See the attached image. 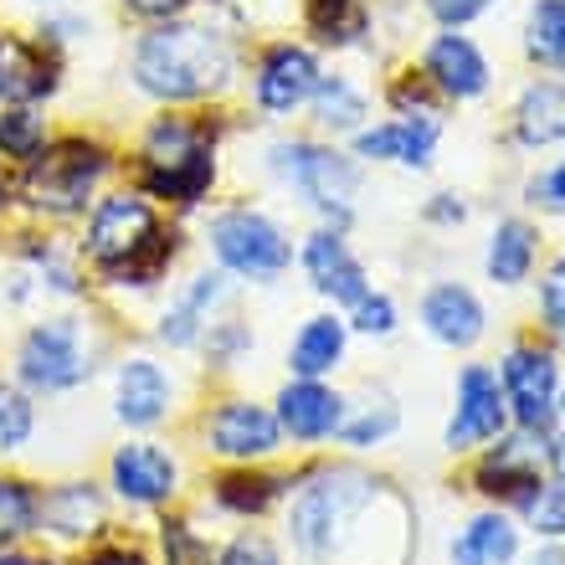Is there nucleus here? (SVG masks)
<instances>
[{
	"label": "nucleus",
	"instance_id": "nucleus-1",
	"mask_svg": "<svg viewBox=\"0 0 565 565\" xmlns=\"http://www.w3.org/2000/svg\"><path fill=\"white\" fill-rule=\"evenodd\" d=\"M232 42L216 26L195 21H160L135 46V83L160 104H195L232 83Z\"/></svg>",
	"mask_w": 565,
	"mask_h": 565
},
{
	"label": "nucleus",
	"instance_id": "nucleus-2",
	"mask_svg": "<svg viewBox=\"0 0 565 565\" xmlns=\"http://www.w3.org/2000/svg\"><path fill=\"white\" fill-rule=\"evenodd\" d=\"M88 257L98 263L108 282H119V288H149V282H160V273L175 263V237L160 226L154 206H149L145 195H108L98 201L88 222Z\"/></svg>",
	"mask_w": 565,
	"mask_h": 565
},
{
	"label": "nucleus",
	"instance_id": "nucleus-3",
	"mask_svg": "<svg viewBox=\"0 0 565 565\" xmlns=\"http://www.w3.org/2000/svg\"><path fill=\"white\" fill-rule=\"evenodd\" d=\"M139 180L160 201L195 206L216 180V129L191 119H160L139 149Z\"/></svg>",
	"mask_w": 565,
	"mask_h": 565
},
{
	"label": "nucleus",
	"instance_id": "nucleus-4",
	"mask_svg": "<svg viewBox=\"0 0 565 565\" xmlns=\"http://www.w3.org/2000/svg\"><path fill=\"white\" fill-rule=\"evenodd\" d=\"M104 175H108L104 145H93V139H62V145H46L42 154L26 164L21 195H26V206L42 211V216H77V211H88V201Z\"/></svg>",
	"mask_w": 565,
	"mask_h": 565
},
{
	"label": "nucleus",
	"instance_id": "nucleus-5",
	"mask_svg": "<svg viewBox=\"0 0 565 565\" xmlns=\"http://www.w3.org/2000/svg\"><path fill=\"white\" fill-rule=\"evenodd\" d=\"M371 499H375V483L365 473H355V468H329V473L309 478V483L298 489L294 509H288V530H294V540L309 555H329Z\"/></svg>",
	"mask_w": 565,
	"mask_h": 565
},
{
	"label": "nucleus",
	"instance_id": "nucleus-6",
	"mask_svg": "<svg viewBox=\"0 0 565 565\" xmlns=\"http://www.w3.org/2000/svg\"><path fill=\"white\" fill-rule=\"evenodd\" d=\"M273 164H278V175L288 180L313 211H324L329 222H350L360 175L344 154H334V149H324V145H309V139H294V145L273 149Z\"/></svg>",
	"mask_w": 565,
	"mask_h": 565
},
{
	"label": "nucleus",
	"instance_id": "nucleus-7",
	"mask_svg": "<svg viewBox=\"0 0 565 565\" xmlns=\"http://www.w3.org/2000/svg\"><path fill=\"white\" fill-rule=\"evenodd\" d=\"M15 371L31 391H73L88 381V344H83V324L77 319H46L21 340Z\"/></svg>",
	"mask_w": 565,
	"mask_h": 565
},
{
	"label": "nucleus",
	"instance_id": "nucleus-8",
	"mask_svg": "<svg viewBox=\"0 0 565 565\" xmlns=\"http://www.w3.org/2000/svg\"><path fill=\"white\" fill-rule=\"evenodd\" d=\"M211 247L242 278H278L288 268V257H294L288 237H282L268 216H257V211H226V216H216L211 222Z\"/></svg>",
	"mask_w": 565,
	"mask_h": 565
},
{
	"label": "nucleus",
	"instance_id": "nucleus-9",
	"mask_svg": "<svg viewBox=\"0 0 565 565\" xmlns=\"http://www.w3.org/2000/svg\"><path fill=\"white\" fill-rule=\"evenodd\" d=\"M504 406H514L524 431H545L555 422V360L545 350H509L504 355Z\"/></svg>",
	"mask_w": 565,
	"mask_h": 565
},
{
	"label": "nucleus",
	"instance_id": "nucleus-10",
	"mask_svg": "<svg viewBox=\"0 0 565 565\" xmlns=\"http://www.w3.org/2000/svg\"><path fill=\"white\" fill-rule=\"evenodd\" d=\"M278 417L268 406H253V402H226L211 412L206 422V443L211 452L222 458H237V462H253V458H268L278 447Z\"/></svg>",
	"mask_w": 565,
	"mask_h": 565
},
{
	"label": "nucleus",
	"instance_id": "nucleus-11",
	"mask_svg": "<svg viewBox=\"0 0 565 565\" xmlns=\"http://www.w3.org/2000/svg\"><path fill=\"white\" fill-rule=\"evenodd\" d=\"M319 88V62H313L309 46L278 42L263 52V67H257V104L268 114H294L298 104H309V93Z\"/></svg>",
	"mask_w": 565,
	"mask_h": 565
},
{
	"label": "nucleus",
	"instance_id": "nucleus-12",
	"mask_svg": "<svg viewBox=\"0 0 565 565\" xmlns=\"http://www.w3.org/2000/svg\"><path fill=\"white\" fill-rule=\"evenodd\" d=\"M504 431V391L483 365H468L458 381V417L447 427V447H473Z\"/></svg>",
	"mask_w": 565,
	"mask_h": 565
},
{
	"label": "nucleus",
	"instance_id": "nucleus-13",
	"mask_svg": "<svg viewBox=\"0 0 565 565\" xmlns=\"http://www.w3.org/2000/svg\"><path fill=\"white\" fill-rule=\"evenodd\" d=\"M46 93H57V57L46 42L0 36V104H36Z\"/></svg>",
	"mask_w": 565,
	"mask_h": 565
},
{
	"label": "nucleus",
	"instance_id": "nucleus-14",
	"mask_svg": "<svg viewBox=\"0 0 565 565\" xmlns=\"http://www.w3.org/2000/svg\"><path fill=\"white\" fill-rule=\"evenodd\" d=\"M175 458L154 443H129L114 452V489L129 499V504H164L175 493Z\"/></svg>",
	"mask_w": 565,
	"mask_h": 565
},
{
	"label": "nucleus",
	"instance_id": "nucleus-15",
	"mask_svg": "<svg viewBox=\"0 0 565 565\" xmlns=\"http://www.w3.org/2000/svg\"><path fill=\"white\" fill-rule=\"evenodd\" d=\"M540 452L530 437H514V443H499V452H489L483 458V468H478V483H483V493L489 499H509V504H530L540 493Z\"/></svg>",
	"mask_w": 565,
	"mask_h": 565
},
{
	"label": "nucleus",
	"instance_id": "nucleus-16",
	"mask_svg": "<svg viewBox=\"0 0 565 565\" xmlns=\"http://www.w3.org/2000/svg\"><path fill=\"white\" fill-rule=\"evenodd\" d=\"M427 83L443 88L447 98H478L489 88V62H483V52L468 36L447 31V36H437L427 46Z\"/></svg>",
	"mask_w": 565,
	"mask_h": 565
},
{
	"label": "nucleus",
	"instance_id": "nucleus-17",
	"mask_svg": "<svg viewBox=\"0 0 565 565\" xmlns=\"http://www.w3.org/2000/svg\"><path fill=\"white\" fill-rule=\"evenodd\" d=\"M278 427L294 431L298 443L334 437V431L344 427V402L334 391L319 386V381H294V386L278 396Z\"/></svg>",
	"mask_w": 565,
	"mask_h": 565
},
{
	"label": "nucleus",
	"instance_id": "nucleus-18",
	"mask_svg": "<svg viewBox=\"0 0 565 565\" xmlns=\"http://www.w3.org/2000/svg\"><path fill=\"white\" fill-rule=\"evenodd\" d=\"M303 268H309L313 288L324 298H334V303H360V298L371 294L360 263L350 257V247H344L334 232H313L309 247H303Z\"/></svg>",
	"mask_w": 565,
	"mask_h": 565
},
{
	"label": "nucleus",
	"instance_id": "nucleus-19",
	"mask_svg": "<svg viewBox=\"0 0 565 565\" xmlns=\"http://www.w3.org/2000/svg\"><path fill=\"white\" fill-rule=\"evenodd\" d=\"M422 324L443 344H452V350H468V344L483 340V303L468 288H458V282H437L422 298Z\"/></svg>",
	"mask_w": 565,
	"mask_h": 565
},
{
	"label": "nucleus",
	"instance_id": "nucleus-20",
	"mask_svg": "<svg viewBox=\"0 0 565 565\" xmlns=\"http://www.w3.org/2000/svg\"><path fill=\"white\" fill-rule=\"evenodd\" d=\"M36 524H46L57 540H83V535H98L104 524V499L93 483H62L52 489L36 504Z\"/></svg>",
	"mask_w": 565,
	"mask_h": 565
},
{
	"label": "nucleus",
	"instance_id": "nucleus-21",
	"mask_svg": "<svg viewBox=\"0 0 565 565\" xmlns=\"http://www.w3.org/2000/svg\"><path fill=\"white\" fill-rule=\"evenodd\" d=\"M431 145H437V124L431 119H402V124H381V129H365L355 139V149L365 160H396V164H431Z\"/></svg>",
	"mask_w": 565,
	"mask_h": 565
},
{
	"label": "nucleus",
	"instance_id": "nucleus-22",
	"mask_svg": "<svg viewBox=\"0 0 565 565\" xmlns=\"http://www.w3.org/2000/svg\"><path fill=\"white\" fill-rule=\"evenodd\" d=\"M170 412V381L154 360H129L119 371V422L129 427H154Z\"/></svg>",
	"mask_w": 565,
	"mask_h": 565
},
{
	"label": "nucleus",
	"instance_id": "nucleus-23",
	"mask_svg": "<svg viewBox=\"0 0 565 565\" xmlns=\"http://www.w3.org/2000/svg\"><path fill=\"white\" fill-rule=\"evenodd\" d=\"M226 294V278H216V273H206V278H195L185 294L164 309L160 319V340L175 344V350H185V344L201 340V329H206V309L216 303V298Z\"/></svg>",
	"mask_w": 565,
	"mask_h": 565
},
{
	"label": "nucleus",
	"instance_id": "nucleus-24",
	"mask_svg": "<svg viewBox=\"0 0 565 565\" xmlns=\"http://www.w3.org/2000/svg\"><path fill=\"white\" fill-rule=\"evenodd\" d=\"M514 129H520V145L540 149L565 139V83H535V88L520 98V114H514Z\"/></svg>",
	"mask_w": 565,
	"mask_h": 565
},
{
	"label": "nucleus",
	"instance_id": "nucleus-25",
	"mask_svg": "<svg viewBox=\"0 0 565 565\" xmlns=\"http://www.w3.org/2000/svg\"><path fill=\"white\" fill-rule=\"evenodd\" d=\"M340 355H344V324L340 319H329V313H319V319H309L303 334L294 340L288 365H294L298 381H319V375H329L334 365H340Z\"/></svg>",
	"mask_w": 565,
	"mask_h": 565
},
{
	"label": "nucleus",
	"instance_id": "nucleus-26",
	"mask_svg": "<svg viewBox=\"0 0 565 565\" xmlns=\"http://www.w3.org/2000/svg\"><path fill=\"white\" fill-rule=\"evenodd\" d=\"M514 551H520L514 524H509L504 514H478V520L462 530L458 545H452V561L458 565H504V561H514Z\"/></svg>",
	"mask_w": 565,
	"mask_h": 565
},
{
	"label": "nucleus",
	"instance_id": "nucleus-27",
	"mask_svg": "<svg viewBox=\"0 0 565 565\" xmlns=\"http://www.w3.org/2000/svg\"><path fill=\"white\" fill-rule=\"evenodd\" d=\"M303 21L324 46H355L371 26L365 0H303Z\"/></svg>",
	"mask_w": 565,
	"mask_h": 565
},
{
	"label": "nucleus",
	"instance_id": "nucleus-28",
	"mask_svg": "<svg viewBox=\"0 0 565 565\" xmlns=\"http://www.w3.org/2000/svg\"><path fill=\"white\" fill-rule=\"evenodd\" d=\"M535 268V232L530 222H499L489 242V278L493 282H524Z\"/></svg>",
	"mask_w": 565,
	"mask_h": 565
},
{
	"label": "nucleus",
	"instance_id": "nucleus-29",
	"mask_svg": "<svg viewBox=\"0 0 565 565\" xmlns=\"http://www.w3.org/2000/svg\"><path fill=\"white\" fill-rule=\"evenodd\" d=\"M524 46L545 67H565V0H535L524 15Z\"/></svg>",
	"mask_w": 565,
	"mask_h": 565
},
{
	"label": "nucleus",
	"instance_id": "nucleus-30",
	"mask_svg": "<svg viewBox=\"0 0 565 565\" xmlns=\"http://www.w3.org/2000/svg\"><path fill=\"white\" fill-rule=\"evenodd\" d=\"M309 98H313V119L324 124V129H355L365 119V98L344 77H319V88Z\"/></svg>",
	"mask_w": 565,
	"mask_h": 565
},
{
	"label": "nucleus",
	"instance_id": "nucleus-31",
	"mask_svg": "<svg viewBox=\"0 0 565 565\" xmlns=\"http://www.w3.org/2000/svg\"><path fill=\"white\" fill-rule=\"evenodd\" d=\"M46 149V124L31 108H6L0 114V154L15 164H31Z\"/></svg>",
	"mask_w": 565,
	"mask_h": 565
},
{
	"label": "nucleus",
	"instance_id": "nucleus-32",
	"mask_svg": "<svg viewBox=\"0 0 565 565\" xmlns=\"http://www.w3.org/2000/svg\"><path fill=\"white\" fill-rule=\"evenodd\" d=\"M278 493H282V483L278 478H263V473H226L222 483H216V499H222V509H232V514H263Z\"/></svg>",
	"mask_w": 565,
	"mask_h": 565
},
{
	"label": "nucleus",
	"instance_id": "nucleus-33",
	"mask_svg": "<svg viewBox=\"0 0 565 565\" xmlns=\"http://www.w3.org/2000/svg\"><path fill=\"white\" fill-rule=\"evenodd\" d=\"M36 530V493L21 478H0V545Z\"/></svg>",
	"mask_w": 565,
	"mask_h": 565
},
{
	"label": "nucleus",
	"instance_id": "nucleus-34",
	"mask_svg": "<svg viewBox=\"0 0 565 565\" xmlns=\"http://www.w3.org/2000/svg\"><path fill=\"white\" fill-rule=\"evenodd\" d=\"M31 427H36V417H31L26 391L0 381V458H6V452H21L26 437H31Z\"/></svg>",
	"mask_w": 565,
	"mask_h": 565
},
{
	"label": "nucleus",
	"instance_id": "nucleus-35",
	"mask_svg": "<svg viewBox=\"0 0 565 565\" xmlns=\"http://www.w3.org/2000/svg\"><path fill=\"white\" fill-rule=\"evenodd\" d=\"M540 535H565V483H540V493L524 504Z\"/></svg>",
	"mask_w": 565,
	"mask_h": 565
},
{
	"label": "nucleus",
	"instance_id": "nucleus-36",
	"mask_svg": "<svg viewBox=\"0 0 565 565\" xmlns=\"http://www.w3.org/2000/svg\"><path fill=\"white\" fill-rule=\"evenodd\" d=\"M164 561H170V565H211V551L195 540L191 524L170 520V524H164Z\"/></svg>",
	"mask_w": 565,
	"mask_h": 565
},
{
	"label": "nucleus",
	"instance_id": "nucleus-37",
	"mask_svg": "<svg viewBox=\"0 0 565 565\" xmlns=\"http://www.w3.org/2000/svg\"><path fill=\"white\" fill-rule=\"evenodd\" d=\"M355 329H365V334H391V329H396V303H391L386 294H365L355 303Z\"/></svg>",
	"mask_w": 565,
	"mask_h": 565
},
{
	"label": "nucleus",
	"instance_id": "nucleus-38",
	"mask_svg": "<svg viewBox=\"0 0 565 565\" xmlns=\"http://www.w3.org/2000/svg\"><path fill=\"white\" fill-rule=\"evenodd\" d=\"M216 565H278V551L263 535H242L226 545V555Z\"/></svg>",
	"mask_w": 565,
	"mask_h": 565
},
{
	"label": "nucleus",
	"instance_id": "nucleus-39",
	"mask_svg": "<svg viewBox=\"0 0 565 565\" xmlns=\"http://www.w3.org/2000/svg\"><path fill=\"white\" fill-rule=\"evenodd\" d=\"M493 0H427V11L443 21V26H468L473 15H483Z\"/></svg>",
	"mask_w": 565,
	"mask_h": 565
},
{
	"label": "nucleus",
	"instance_id": "nucleus-40",
	"mask_svg": "<svg viewBox=\"0 0 565 565\" xmlns=\"http://www.w3.org/2000/svg\"><path fill=\"white\" fill-rule=\"evenodd\" d=\"M540 303H545V319H551V324L565 334V263H555V268L545 273V288H540Z\"/></svg>",
	"mask_w": 565,
	"mask_h": 565
},
{
	"label": "nucleus",
	"instance_id": "nucleus-41",
	"mask_svg": "<svg viewBox=\"0 0 565 565\" xmlns=\"http://www.w3.org/2000/svg\"><path fill=\"white\" fill-rule=\"evenodd\" d=\"M185 6H191V0H124V11L145 15V21H180Z\"/></svg>",
	"mask_w": 565,
	"mask_h": 565
},
{
	"label": "nucleus",
	"instance_id": "nucleus-42",
	"mask_svg": "<svg viewBox=\"0 0 565 565\" xmlns=\"http://www.w3.org/2000/svg\"><path fill=\"white\" fill-rule=\"evenodd\" d=\"M396 427V412H381V417H365V422H355V427H344V437H350V443L355 447H365V443H375V437H386V431Z\"/></svg>",
	"mask_w": 565,
	"mask_h": 565
},
{
	"label": "nucleus",
	"instance_id": "nucleus-43",
	"mask_svg": "<svg viewBox=\"0 0 565 565\" xmlns=\"http://www.w3.org/2000/svg\"><path fill=\"white\" fill-rule=\"evenodd\" d=\"M242 344H247V329H242V324L211 329V355H216V360H232V350H242Z\"/></svg>",
	"mask_w": 565,
	"mask_h": 565
},
{
	"label": "nucleus",
	"instance_id": "nucleus-44",
	"mask_svg": "<svg viewBox=\"0 0 565 565\" xmlns=\"http://www.w3.org/2000/svg\"><path fill=\"white\" fill-rule=\"evenodd\" d=\"M530 195H545V206H565V164L561 170H555V175H545V180H535V185H530Z\"/></svg>",
	"mask_w": 565,
	"mask_h": 565
},
{
	"label": "nucleus",
	"instance_id": "nucleus-45",
	"mask_svg": "<svg viewBox=\"0 0 565 565\" xmlns=\"http://www.w3.org/2000/svg\"><path fill=\"white\" fill-rule=\"evenodd\" d=\"M427 216L431 222H462L468 211H462V201H452V195H437V206H431Z\"/></svg>",
	"mask_w": 565,
	"mask_h": 565
},
{
	"label": "nucleus",
	"instance_id": "nucleus-46",
	"mask_svg": "<svg viewBox=\"0 0 565 565\" xmlns=\"http://www.w3.org/2000/svg\"><path fill=\"white\" fill-rule=\"evenodd\" d=\"M88 565H145V555H135V551H104V555H93Z\"/></svg>",
	"mask_w": 565,
	"mask_h": 565
},
{
	"label": "nucleus",
	"instance_id": "nucleus-47",
	"mask_svg": "<svg viewBox=\"0 0 565 565\" xmlns=\"http://www.w3.org/2000/svg\"><path fill=\"white\" fill-rule=\"evenodd\" d=\"M535 565H565V555L561 551H545V555H535Z\"/></svg>",
	"mask_w": 565,
	"mask_h": 565
},
{
	"label": "nucleus",
	"instance_id": "nucleus-48",
	"mask_svg": "<svg viewBox=\"0 0 565 565\" xmlns=\"http://www.w3.org/2000/svg\"><path fill=\"white\" fill-rule=\"evenodd\" d=\"M0 565H42V561H31V555H0Z\"/></svg>",
	"mask_w": 565,
	"mask_h": 565
},
{
	"label": "nucleus",
	"instance_id": "nucleus-49",
	"mask_svg": "<svg viewBox=\"0 0 565 565\" xmlns=\"http://www.w3.org/2000/svg\"><path fill=\"white\" fill-rule=\"evenodd\" d=\"M0 206H6V180H0Z\"/></svg>",
	"mask_w": 565,
	"mask_h": 565
},
{
	"label": "nucleus",
	"instance_id": "nucleus-50",
	"mask_svg": "<svg viewBox=\"0 0 565 565\" xmlns=\"http://www.w3.org/2000/svg\"><path fill=\"white\" fill-rule=\"evenodd\" d=\"M555 417H565V402H561V406H555Z\"/></svg>",
	"mask_w": 565,
	"mask_h": 565
}]
</instances>
